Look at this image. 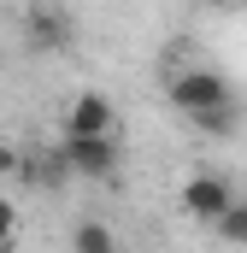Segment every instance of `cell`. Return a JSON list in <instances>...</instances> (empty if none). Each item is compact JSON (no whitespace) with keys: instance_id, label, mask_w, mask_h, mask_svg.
Wrapping results in <instances>:
<instances>
[{"instance_id":"obj_1","label":"cell","mask_w":247,"mask_h":253,"mask_svg":"<svg viewBox=\"0 0 247 253\" xmlns=\"http://www.w3.org/2000/svg\"><path fill=\"white\" fill-rule=\"evenodd\" d=\"M171 106L183 112V118H200V112H218V106H236V88H230V77L224 71H212V65H188L171 77Z\"/></svg>"},{"instance_id":"obj_2","label":"cell","mask_w":247,"mask_h":253,"mask_svg":"<svg viewBox=\"0 0 247 253\" xmlns=\"http://www.w3.org/2000/svg\"><path fill=\"white\" fill-rule=\"evenodd\" d=\"M118 129V112H112V100L100 94V88H82L71 106H65V135L71 141H100V135H112Z\"/></svg>"},{"instance_id":"obj_3","label":"cell","mask_w":247,"mask_h":253,"mask_svg":"<svg viewBox=\"0 0 247 253\" xmlns=\"http://www.w3.org/2000/svg\"><path fill=\"white\" fill-rule=\"evenodd\" d=\"M59 153H65V165H71V177H112L118 171V159H124V147H118V135H100V141H71V135H59Z\"/></svg>"},{"instance_id":"obj_4","label":"cell","mask_w":247,"mask_h":253,"mask_svg":"<svg viewBox=\"0 0 247 253\" xmlns=\"http://www.w3.org/2000/svg\"><path fill=\"white\" fill-rule=\"evenodd\" d=\"M230 206H236V194H230V183H224L218 171H194V177L183 183V212L200 218V224H218Z\"/></svg>"},{"instance_id":"obj_5","label":"cell","mask_w":247,"mask_h":253,"mask_svg":"<svg viewBox=\"0 0 247 253\" xmlns=\"http://www.w3.org/2000/svg\"><path fill=\"white\" fill-rule=\"evenodd\" d=\"M71 18H65L59 6H30L24 12V42L36 47V53H59V47H71Z\"/></svg>"},{"instance_id":"obj_6","label":"cell","mask_w":247,"mask_h":253,"mask_svg":"<svg viewBox=\"0 0 247 253\" xmlns=\"http://www.w3.org/2000/svg\"><path fill=\"white\" fill-rule=\"evenodd\" d=\"M71 253H118V236L100 218H82V224H71Z\"/></svg>"},{"instance_id":"obj_7","label":"cell","mask_w":247,"mask_h":253,"mask_svg":"<svg viewBox=\"0 0 247 253\" xmlns=\"http://www.w3.org/2000/svg\"><path fill=\"white\" fill-rule=\"evenodd\" d=\"M188 124L200 129V135H236V124H242V106H218V112H200V118H188Z\"/></svg>"},{"instance_id":"obj_8","label":"cell","mask_w":247,"mask_h":253,"mask_svg":"<svg viewBox=\"0 0 247 253\" xmlns=\"http://www.w3.org/2000/svg\"><path fill=\"white\" fill-rule=\"evenodd\" d=\"M212 230H218V242H230V248H247V200H236V206H230V212H224Z\"/></svg>"},{"instance_id":"obj_9","label":"cell","mask_w":247,"mask_h":253,"mask_svg":"<svg viewBox=\"0 0 247 253\" xmlns=\"http://www.w3.org/2000/svg\"><path fill=\"white\" fill-rule=\"evenodd\" d=\"M18 248V206L0 194V253H12Z\"/></svg>"},{"instance_id":"obj_10","label":"cell","mask_w":247,"mask_h":253,"mask_svg":"<svg viewBox=\"0 0 247 253\" xmlns=\"http://www.w3.org/2000/svg\"><path fill=\"white\" fill-rule=\"evenodd\" d=\"M18 165H24V153H18V147H12V141H0V177H12V171H18Z\"/></svg>"}]
</instances>
